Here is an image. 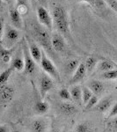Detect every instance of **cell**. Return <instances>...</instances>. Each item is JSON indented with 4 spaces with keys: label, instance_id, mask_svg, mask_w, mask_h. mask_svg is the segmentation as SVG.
Segmentation results:
<instances>
[{
    "label": "cell",
    "instance_id": "obj_27",
    "mask_svg": "<svg viewBox=\"0 0 117 132\" xmlns=\"http://www.w3.org/2000/svg\"><path fill=\"white\" fill-rule=\"evenodd\" d=\"M101 78L103 79H107V80H115L117 78V70L114 69L111 70V71L102 72Z\"/></svg>",
    "mask_w": 117,
    "mask_h": 132
},
{
    "label": "cell",
    "instance_id": "obj_24",
    "mask_svg": "<svg viewBox=\"0 0 117 132\" xmlns=\"http://www.w3.org/2000/svg\"><path fill=\"white\" fill-rule=\"evenodd\" d=\"M93 93L90 91V89L88 88L86 86H84L81 87V98H82V103H84V105H86L87 101L91 99V97L93 96Z\"/></svg>",
    "mask_w": 117,
    "mask_h": 132
},
{
    "label": "cell",
    "instance_id": "obj_18",
    "mask_svg": "<svg viewBox=\"0 0 117 132\" xmlns=\"http://www.w3.org/2000/svg\"><path fill=\"white\" fill-rule=\"evenodd\" d=\"M71 100L78 105L82 104V98H81V86H74L70 89Z\"/></svg>",
    "mask_w": 117,
    "mask_h": 132
},
{
    "label": "cell",
    "instance_id": "obj_30",
    "mask_svg": "<svg viewBox=\"0 0 117 132\" xmlns=\"http://www.w3.org/2000/svg\"><path fill=\"white\" fill-rule=\"evenodd\" d=\"M117 116V104L114 103L113 105V107L110 108V113H109V117L111 118H115Z\"/></svg>",
    "mask_w": 117,
    "mask_h": 132
},
{
    "label": "cell",
    "instance_id": "obj_19",
    "mask_svg": "<svg viewBox=\"0 0 117 132\" xmlns=\"http://www.w3.org/2000/svg\"><path fill=\"white\" fill-rule=\"evenodd\" d=\"M98 59L95 56H89L86 59V63H84L85 67L86 70V73L91 74L92 72L94 71V70L96 69L97 64H98Z\"/></svg>",
    "mask_w": 117,
    "mask_h": 132
},
{
    "label": "cell",
    "instance_id": "obj_21",
    "mask_svg": "<svg viewBox=\"0 0 117 132\" xmlns=\"http://www.w3.org/2000/svg\"><path fill=\"white\" fill-rule=\"evenodd\" d=\"M12 56V50L6 48H0V59L4 63H10Z\"/></svg>",
    "mask_w": 117,
    "mask_h": 132
},
{
    "label": "cell",
    "instance_id": "obj_7",
    "mask_svg": "<svg viewBox=\"0 0 117 132\" xmlns=\"http://www.w3.org/2000/svg\"><path fill=\"white\" fill-rule=\"evenodd\" d=\"M5 46L6 48H10L11 46L13 45L20 39V32L15 27L7 26L5 28Z\"/></svg>",
    "mask_w": 117,
    "mask_h": 132
},
{
    "label": "cell",
    "instance_id": "obj_23",
    "mask_svg": "<svg viewBox=\"0 0 117 132\" xmlns=\"http://www.w3.org/2000/svg\"><path fill=\"white\" fill-rule=\"evenodd\" d=\"M12 71H13V69L12 67L7 68L6 70H5L1 74H0V86H4V85H6V83L9 80L11 75H12Z\"/></svg>",
    "mask_w": 117,
    "mask_h": 132
},
{
    "label": "cell",
    "instance_id": "obj_15",
    "mask_svg": "<svg viewBox=\"0 0 117 132\" xmlns=\"http://www.w3.org/2000/svg\"><path fill=\"white\" fill-rule=\"evenodd\" d=\"M47 122L44 119H36L31 123L30 129L31 132H46Z\"/></svg>",
    "mask_w": 117,
    "mask_h": 132
},
{
    "label": "cell",
    "instance_id": "obj_31",
    "mask_svg": "<svg viewBox=\"0 0 117 132\" xmlns=\"http://www.w3.org/2000/svg\"><path fill=\"white\" fill-rule=\"evenodd\" d=\"M3 35H4V20L0 18V44L3 42Z\"/></svg>",
    "mask_w": 117,
    "mask_h": 132
},
{
    "label": "cell",
    "instance_id": "obj_16",
    "mask_svg": "<svg viewBox=\"0 0 117 132\" xmlns=\"http://www.w3.org/2000/svg\"><path fill=\"white\" fill-rule=\"evenodd\" d=\"M34 109L36 114H44L49 110V104L48 101H44V100H38L35 102Z\"/></svg>",
    "mask_w": 117,
    "mask_h": 132
},
{
    "label": "cell",
    "instance_id": "obj_8",
    "mask_svg": "<svg viewBox=\"0 0 117 132\" xmlns=\"http://www.w3.org/2000/svg\"><path fill=\"white\" fill-rule=\"evenodd\" d=\"M54 86V81L53 78H51L49 76L43 73L40 79V93L41 96L44 98L47 95V93L49 92Z\"/></svg>",
    "mask_w": 117,
    "mask_h": 132
},
{
    "label": "cell",
    "instance_id": "obj_25",
    "mask_svg": "<svg viewBox=\"0 0 117 132\" xmlns=\"http://www.w3.org/2000/svg\"><path fill=\"white\" fill-rule=\"evenodd\" d=\"M79 61L78 60V59H73V60H71L69 61L67 63V65H66V71L68 73L70 74H73L74 71L77 70V68H78V66L79 65Z\"/></svg>",
    "mask_w": 117,
    "mask_h": 132
},
{
    "label": "cell",
    "instance_id": "obj_29",
    "mask_svg": "<svg viewBox=\"0 0 117 132\" xmlns=\"http://www.w3.org/2000/svg\"><path fill=\"white\" fill-rule=\"evenodd\" d=\"M98 102H99V99H98V96L96 95H93L92 97H91V99L89 100L88 101H87V103L85 105V108H86V110L88 109H91V108L96 107V105L98 104Z\"/></svg>",
    "mask_w": 117,
    "mask_h": 132
},
{
    "label": "cell",
    "instance_id": "obj_20",
    "mask_svg": "<svg viewBox=\"0 0 117 132\" xmlns=\"http://www.w3.org/2000/svg\"><path fill=\"white\" fill-rule=\"evenodd\" d=\"M24 59L22 56H17L12 59V68L15 71L20 72L24 71Z\"/></svg>",
    "mask_w": 117,
    "mask_h": 132
},
{
    "label": "cell",
    "instance_id": "obj_13",
    "mask_svg": "<svg viewBox=\"0 0 117 132\" xmlns=\"http://www.w3.org/2000/svg\"><path fill=\"white\" fill-rule=\"evenodd\" d=\"M59 110L62 114H65V116H72L78 112V108L76 107V105L71 103V102L63 101L59 104Z\"/></svg>",
    "mask_w": 117,
    "mask_h": 132
},
{
    "label": "cell",
    "instance_id": "obj_6",
    "mask_svg": "<svg viewBox=\"0 0 117 132\" xmlns=\"http://www.w3.org/2000/svg\"><path fill=\"white\" fill-rule=\"evenodd\" d=\"M37 18L38 20L44 27L51 30L53 27V20L50 14L45 8L42 6H39L37 8Z\"/></svg>",
    "mask_w": 117,
    "mask_h": 132
},
{
    "label": "cell",
    "instance_id": "obj_28",
    "mask_svg": "<svg viewBox=\"0 0 117 132\" xmlns=\"http://www.w3.org/2000/svg\"><path fill=\"white\" fill-rule=\"evenodd\" d=\"M58 96L61 98L62 100H63L64 101H71V93H70V90L65 87L62 88L59 90L58 92Z\"/></svg>",
    "mask_w": 117,
    "mask_h": 132
},
{
    "label": "cell",
    "instance_id": "obj_35",
    "mask_svg": "<svg viewBox=\"0 0 117 132\" xmlns=\"http://www.w3.org/2000/svg\"><path fill=\"white\" fill-rule=\"evenodd\" d=\"M2 3H3V1H2V0H0V7L2 6Z\"/></svg>",
    "mask_w": 117,
    "mask_h": 132
},
{
    "label": "cell",
    "instance_id": "obj_26",
    "mask_svg": "<svg viewBox=\"0 0 117 132\" xmlns=\"http://www.w3.org/2000/svg\"><path fill=\"white\" fill-rule=\"evenodd\" d=\"M74 132H95V130L88 124V123L81 122L76 127L75 131Z\"/></svg>",
    "mask_w": 117,
    "mask_h": 132
},
{
    "label": "cell",
    "instance_id": "obj_2",
    "mask_svg": "<svg viewBox=\"0 0 117 132\" xmlns=\"http://www.w3.org/2000/svg\"><path fill=\"white\" fill-rule=\"evenodd\" d=\"M34 36L38 43L49 54H52L53 50L51 48V36L44 27L39 24H35L33 27Z\"/></svg>",
    "mask_w": 117,
    "mask_h": 132
},
{
    "label": "cell",
    "instance_id": "obj_9",
    "mask_svg": "<svg viewBox=\"0 0 117 132\" xmlns=\"http://www.w3.org/2000/svg\"><path fill=\"white\" fill-rule=\"evenodd\" d=\"M51 48L56 52H63L66 48V42L61 34L56 33L51 35Z\"/></svg>",
    "mask_w": 117,
    "mask_h": 132
},
{
    "label": "cell",
    "instance_id": "obj_4",
    "mask_svg": "<svg viewBox=\"0 0 117 132\" xmlns=\"http://www.w3.org/2000/svg\"><path fill=\"white\" fill-rule=\"evenodd\" d=\"M22 55L23 59H24V71L27 75H33L35 72L36 70V63L32 58V56L29 54L28 48H27V45L26 41L23 42L22 45Z\"/></svg>",
    "mask_w": 117,
    "mask_h": 132
},
{
    "label": "cell",
    "instance_id": "obj_5",
    "mask_svg": "<svg viewBox=\"0 0 117 132\" xmlns=\"http://www.w3.org/2000/svg\"><path fill=\"white\" fill-rule=\"evenodd\" d=\"M26 42H27V48H28L29 54H30V56H32V58L34 59L35 63H40L42 50L40 48L39 45L34 41V39L31 38L30 36H28V35L26 36Z\"/></svg>",
    "mask_w": 117,
    "mask_h": 132
},
{
    "label": "cell",
    "instance_id": "obj_38",
    "mask_svg": "<svg viewBox=\"0 0 117 132\" xmlns=\"http://www.w3.org/2000/svg\"><path fill=\"white\" fill-rule=\"evenodd\" d=\"M56 132H60V131H56Z\"/></svg>",
    "mask_w": 117,
    "mask_h": 132
},
{
    "label": "cell",
    "instance_id": "obj_36",
    "mask_svg": "<svg viewBox=\"0 0 117 132\" xmlns=\"http://www.w3.org/2000/svg\"><path fill=\"white\" fill-rule=\"evenodd\" d=\"M13 132H21L20 130H14Z\"/></svg>",
    "mask_w": 117,
    "mask_h": 132
},
{
    "label": "cell",
    "instance_id": "obj_17",
    "mask_svg": "<svg viewBox=\"0 0 117 132\" xmlns=\"http://www.w3.org/2000/svg\"><path fill=\"white\" fill-rule=\"evenodd\" d=\"M9 16L14 27L18 28H22V19L21 14L18 12L17 9H11L9 11Z\"/></svg>",
    "mask_w": 117,
    "mask_h": 132
},
{
    "label": "cell",
    "instance_id": "obj_22",
    "mask_svg": "<svg viewBox=\"0 0 117 132\" xmlns=\"http://www.w3.org/2000/svg\"><path fill=\"white\" fill-rule=\"evenodd\" d=\"M97 109L98 111L101 112V113H105L109 110V108L112 106V100L110 99H105L103 101H101V102H98L97 104Z\"/></svg>",
    "mask_w": 117,
    "mask_h": 132
},
{
    "label": "cell",
    "instance_id": "obj_14",
    "mask_svg": "<svg viewBox=\"0 0 117 132\" xmlns=\"http://www.w3.org/2000/svg\"><path fill=\"white\" fill-rule=\"evenodd\" d=\"M116 67H117V65L114 62L108 60V59H103V60L98 62L96 68H97L98 71L105 72L107 71H111V70L116 69Z\"/></svg>",
    "mask_w": 117,
    "mask_h": 132
},
{
    "label": "cell",
    "instance_id": "obj_37",
    "mask_svg": "<svg viewBox=\"0 0 117 132\" xmlns=\"http://www.w3.org/2000/svg\"><path fill=\"white\" fill-rule=\"evenodd\" d=\"M38 1H41V2H43V1H45V0H38Z\"/></svg>",
    "mask_w": 117,
    "mask_h": 132
},
{
    "label": "cell",
    "instance_id": "obj_3",
    "mask_svg": "<svg viewBox=\"0 0 117 132\" xmlns=\"http://www.w3.org/2000/svg\"><path fill=\"white\" fill-rule=\"evenodd\" d=\"M40 64H41V69L43 70L45 74L49 76L51 78H54L56 80H60V75H59L58 70L49 59V57L47 56L46 52L44 50H41V61H40Z\"/></svg>",
    "mask_w": 117,
    "mask_h": 132
},
{
    "label": "cell",
    "instance_id": "obj_12",
    "mask_svg": "<svg viewBox=\"0 0 117 132\" xmlns=\"http://www.w3.org/2000/svg\"><path fill=\"white\" fill-rule=\"evenodd\" d=\"M86 86L90 89V91L93 93V94L96 95V96L101 94L104 92V90H105V86H104L103 83L96 79H93L88 81Z\"/></svg>",
    "mask_w": 117,
    "mask_h": 132
},
{
    "label": "cell",
    "instance_id": "obj_10",
    "mask_svg": "<svg viewBox=\"0 0 117 132\" xmlns=\"http://www.w3.org/2000/svg\"><path fill=\"white\" fill-rule=\"evenodd\" d=\"M14 89L8 85L0 86V102L8 103L13 99Z\"/></svg>",
    "mask_w": 117,
    "mask_h": 132
},
{
    "label": "cell",
    "instance_id": "obj_33",
    "mask_svg": "<svg viewBox=\"0 0 117 132\" xmlns=\"http://www.w3.org/2000/svg\"><path fill=\"white\" fill-rule=\"evenodd\" d=\"M0 132H9V128L6 125H1L0 126Z\"/></svg>",
    "mask_w": 117,
    "mask_h": 132
},
{
    "label": "cell",
    "instance_id": "obj_11",
    "mask_svg": "<svg viewBox=\"0 0 117 132\" xmlns=\"http://www.w3.org/2000/svg\"><path fill=\"white\" fill-rule=\"evenodd\" d=\"M86 67H85L84 63H80L79 65L77 68V70L71 75V78L70 79V85H75L77 83L81 82L84 79L85 77H86Z\"/></svg>",
    "mask_w": 117,
    "mask_h": 132
},
{
    "label": "cell",
    "instance_id": "obj_32",
    "mask_svg": "<svg viewBox=\"0 0 117 132\" xmlns=\"http://www.w3.org/2000/svg\"><path fill=\"white\" fill-rule=\"evenodd\" d=\"M17 4H18V6H27V0H17Z\"/></svg>",
    "mask_w": 117,
    "mask_h": 132
},
{
    "label": "cell",
    "instance_id": "obj_1",
    "mask_svg": "<svg viewBox=\"0 0 117 132\" xmlns=\"http://www.w3.org/2000/svg\"><path fill=\"white\" fill-rule=\"evenodd\" d=\"M52 15L55 25L58 29V31L62 33V35L70 37L71 32H70L69 20H68L67 13L64 7H63L62 5L55 6L52 12Z\"/></svg>",
    "mask_w": 117,
    "mask_h": 132
},
{
    "label": "cell",
    "instance_id": "obj_34",
    "mask_svg": "<svg viewBox=\"0 0 117 132\" xmlns=\"http://www.w3.org/2000/svg\"><path fill=\"white\" fill-rule=\"evenodd\" d=\"M78 1H79V2H86V3L89 4V5H91L92 6H93V3H94V0H78Z\"/></svg>",
    "mask_w": 117,
    "mask_h": 132
}]
</instances>
